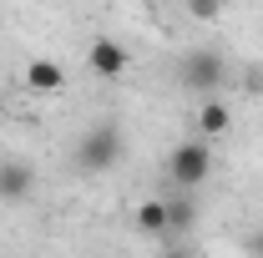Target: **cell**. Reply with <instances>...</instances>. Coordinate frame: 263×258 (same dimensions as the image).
I'll list each match as a JSON object with an SVG mask.
<instances>
[{
	"label": "cell",
	"instance_id": "obj_1",
	"mask_svg": "<svg viewBox=\"0 0 263 258\" xmlns=\"http://www.w3.org/2000/svg\"><path fill=\"white\" fill-rule=\"evenodd\" d=\"M127 152V142H122V127L117 122H97V127L81 132V142H76V167L86 172V177H97V172H111L117 162Z\"/></svg>",
	"mask_w": 263,
	"mask_h": 258
},
{
	"label": "cell",
	"instance_id": "obj_2",
	"mask_svg": "<svg viewBox=\"0 0 263 258\" xmlns=\"http://www.w3.org/2000/svg\"><path fill=\"white\" fill-rule=\"evenodd\" d=\"M177 81H182L187 91H197V97H218L223 81H228V56L213 51V46H193V51L177 61Z\"/></svg>",
	"mask_w": 263,
	"mask_h": 258
},
{
	"label": "cell",
	"instance_id": "obj_3",
	"mask_svg": "<svg viewBox=\"0 0 263 258\" xmlns=\"http://www.w3.org/2000/svg\"><path fill=\"white\" fill-rule=\"evenodd\" d=\"M213 177V147L193 137V142H177L172 157H167V182L172 188H202Z\"/></svg>",
	"mask_w": 263,
	"mask_h": 258
},
{
	"label": "cell",
	"instance_id": "obj_4",
	"mask_svg": "<svg viewBox=\"0 0 263 258\" xmlns=\"http://www.w3.org/2000/svg\"><path fill=\"white\" fill-rule=\"evenodd\" d=\"M86 66H91L97 76H106V81H117V76H127L132 51L117 41V35H97V41L86 46Z\"/></svg>",
	"mask_w": 263,
	"mask_h": 258
},
{
	"label": "cell",
	"instance_id": "obj_5",
	"mask_svg": "<svg viewBox=\"0 0 263 258\" xmlns=\"http://www.w3.org/2000/svg\"><path fill=\"white\" fill-rule=\"evenodd\" d=\"M35 193V167L21 157H0V202H26Z\"/></svg>",
	"mask_w": 263,
	"mask_h": 258
},
{
	"label": "cell",
	"instance_id": "obj_6",
	"mask_svg": "<svg viewBox=\"0 0 263 258\" xmlns=\"http://www.w3.org/2000/svg\"><path fill=\"white\" fill-rule=\"evenodd\" d=\"M26 86L41 91V97H51V91H61V86H66V71L51 61V56H35V61L26 66Z\"/></svg>",
	"mask_w": 263,
	"mask_h": 258
},
{
	"label": "cell",
	"instance_id": "obj_7",
	"mask_svg": "<svg viewBox=\"0 0 263 258\" xmlns=\"http://www.w3.org/2000/svg\"><path fill=\"white\" fill-rule=\"evenodd\" d=\"M162 202H167V238L197 223V197H193V188H177V193L162 197Z\"/></svg>",
	"mask_w": 263,
	"mask_h": 258
},
{
	"label": "cell",
	"instance_id": "obj_8",
	"mask_svg": "<svg viewBox=\"0 0 263 258\" xmlns=\"http://www.w3.org/2000/svg\"><path fill=\"white\" fill-rule=\"evenodd\" d=\"M228 127H233V112L218 97H208V101H202V112H197V132H202V137H223Z\"/></svg>",
	"mask_w": 263,
	"mask_h": 258
},
{
	"label": "cell",
	"instance_id": "obj_9",
	"mask_svg": "<svg viewBox=\"0 0 263 258\" xmlns=\"http://www.w3.org/2000/svg\"><path fill=\"white\" fill-rule=\"evenodd\" d=\"M132 223L142 228V233H152V238H162V233H167V202H162V197L142 202V208L132 213Z\"/></svg>",
	"mask_w": 263,
	"mask_h": 258
},
{
	"label": "cell",
	"instance_id": "obj_10",
	"mask_svg": "<svg viewBox=\"0 0 263 258\" xmlns=\"http://www.w3.org/2000/svg\"><path fill=\"white\" fill-rule=\"evenodd\" d=\"M187 10H193L197 21H218V10H223V0H187Z\"/></svg>",
	"mask_w": 263,
	"mask_h": 258
},
{
	"label": "cell",
	"instance_id": "obj_11",
	"mask_svg": "<svg viewBox=\"0 0 263 258\" xmlns=\"http://www.w3.org/2000/svg\"><path fill=\"white\" fill-rule=\"evenodd\" d=\"M248 91H258V97H263V71H258V66L248 71Z\"/></svg>",
	"mask_w": 263,
	"mask_h": 258
},
{
	"label": "cell",
	"instance_id": "obj_12",
	"mask_svg": "<svg viewBox=\"0 0 263 258\" xmlns=\"http://www.w3.org/2000/svg\"><path fill=\"white\" fill-rule=\"evenodd\" d=\"M258 253H263V238H258Z\"/></svg>",
	"mask_w": 263,
	"mask_h": 258
}]
</instances>
